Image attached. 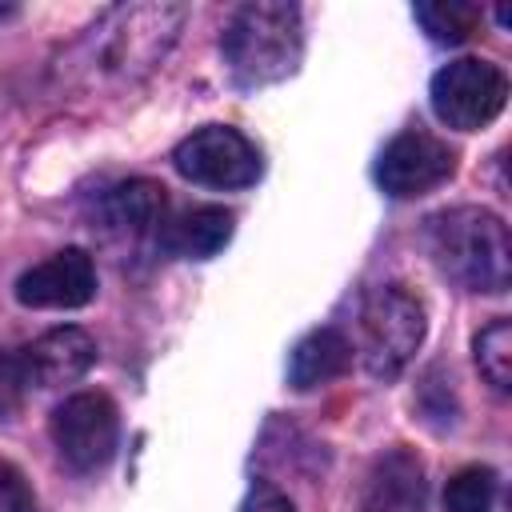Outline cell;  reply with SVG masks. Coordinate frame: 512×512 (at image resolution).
I'll use <instances>...</instances> for the list:
<instances>
[{
    "label": "cell",
    "instance_id": "obj_11",
    "mask_svg": "<svg viewBox=\"0 0 512 512\" xmlns=\"http://www.w3.org/2000/svg\"><path fill=\"white\" fill-rule=\"evenodd\" d=\"M428 480L412 448H388L364 476L360 512H424Z\"/></svg>",
    "mask_w": 512,
    "mask_h": 512
},
{
    "label": "cell",
    "instance_id": "obj_16",
    "mask_svg": "<svg viewBox=\"0 0 512 512\" xmlns=\"http://www.w3.org/2000/svg\"><path fill=\"white\" fill-rule=\"evenodd\" d=\"M476 368L496 392L512 388V324L508 320H492L476 336Z\"/></svg>",
    "mask_w": 512,
    "mask_h": 512
},
{
    "label": "cell",
    "instance_id": "obj_18",
    "mask_svg": "<svg viewBox=\"0 0 512 512\" xmlns=\"http://www.w3.org/2000/svg\"><path fill=\"white\" fill-rule=\"evenodd\" d=\"M28 388H32V380H28V368H24L20 352H0V420L20 412Z\"/></svg>",
    "mask_w": 512,
    "mask_h": 512
},
{
    "label": "cell",
    "instance_id": "obj_10",
    "mask_svg": "<svg viewBox=\"0 0 512 512\" xmlns=\"http://www.w3.org/2000/svg\"><path fill=\"white\" fill-rule=\"evenodd\" d=\"M96 296V264L84 248L52 252L16 280V300L24 308H84Z\"/></svg>",
    "mask_w": 512,
    "mask_h": 512
},
{
    "label": "cell",
    "instance_id": "obj_7",
    "mask_svg": "<svg viewBox=\"0 0 512 512\" xmlns=\"http://www.w3.org/2000/svg\"><path fill=\"white\" fill-rule=\"evenodd\" d=\"M172 164L180 176L204 188H248L260 180V168H264L256 144L228 124H208L184 136L172 152Z\"/></svg>",
    "mask_w": 512,
    "mask_h": 512
},
{
    "label": "cell",
    "instance_id": "obj_6",
    "mask_svg": "<svg viewBox=\"0 0 512 512\" xmlns=\"http://www.w3.org/2000/svg\"><path fill=\"white\" fill-rule=\"evenodd\" d=\"M120 412L104 392H76L52 412V444L72 472H96L116 456Z\"/></svg>",
    "mask_w": 512,
    "mask_h": 512
},
{
    "label": "cell",
    "instance_id": "obj_14",
    "mask_svg": "<svg viewBox=\"0 0 512 512\" xmlns=\"http://www.w3.org/2000/svg\"><path fill=\"white\" fill-rule=\"evenodd\" d=\"M352 364V344L340 328H316L308 332L296 348H292V360H288V380L292 388L308 392V388H320L336 376H344Z\"/></svg>",
    "mask_w": 512,
    "mask_h": 512
},
{
    "label": "cell",
    "instance_id": "obj_19",
    "mask_svg": "<svg viewBox=\"0 0 512 512\" xmlns=\"http://www.w3.org/2000/svg\"><path fill=\"white\" fill-rule=\"evenodd\" d=\"M0 512H36L28 480L4 460H0Z\"/></svg>",
    "mask_w": 512,
    "mask_h": 512
},
{
    "label": "cell",
    "instance_id": "obj_13",
    "mask_svg": "<svg viewBox=\"0 0 512 512\" xmlns=\"http://www.w3.org/2000/svg\"><path fill=\"white\" fill-rule=\"evenodd\" d=\"M232 240V212L216 204L188 208L168 220L164 228V252L184 256V260H208Z\"/></svg>",
    "mask_w": 512,
    "mask_h": 512
},
{
    "label": "cell",
    "instance_id": "obj_1",
    "mask_svg": "<svg viewBox=\"0 0 512 512\" xmlns=\"http://www.w3.org/2000/svg\"><path fill=\"white\" fill-rule=\"evenodd\" d=\"M184 8L176 4H120L108 8L84 40L64 56L80 84H132L148 76L176 44Z\"/></svg>",
    "mask_w": 512,
    "mask_h": 512
},
{
    "label": "cell",
    "instance_id": "obj_15",
    "mask_svg": "<svg viewBox=\"0 0 512 512\" xmlns=\"http://www.w3.org/2000/svg\"><path fill=\"white\" fill-rule=\"evenodd\" d=\"M416 20L424 24V32L436 44H464L476 24H480V8L468 0H440V4H416L412 8Z\"/></svg>",
    "mask_w": 512,
    "mask_h": 512
},
{
    "label": "cell",
    "instance_id": "obj_17",
    "mask_svg": "<svg viewBox=\"0 0 512 512\" xmlns=\"http://www.w3.org/2000/svg\"><path fill=\"white\" fill-rule=\"evenodd\" d=\"M496 504V472L492 468H460L444 488V512H492Z\"/></svg>",
    "mask_w": 512,
    "mask_h": 512
},
{
    "label": "cell",
    "instance_id": "obj_8",
    "mask_svg": "<svg viewBox=\"0 0 512 512\" xmlns=\"http://www.w3.org/2000/svg\"><path fill=\"white\" fill-rule=\"evenodd\" d=\"M168 192L156 180H120L100 192L96 200V224L100 232L132 252L144 248H164V228H168Z\"/></svg>",
    "mask_w": 512,
    "mask_h": 512
},
{
    "label": "cell",
    "instance_id": "obj_20",
    "mask_svg": "<svg viewBox=\"0 0 512 512\" xmlns=\"http://www.w3.org/2000/svg\"><path fill=\"white\" fill-rule=\"evenodd\" d=\"M240 512H296V508H292V500H288L280 488H272V484L256 480V484L248 488V496H244Z\"/></svg>",
    "mask_w": 512,
    "mask_h": 512
},
{
    "label": "cell",
    "instance_id": "obj_21",
    "mask_svg": "<svg viewBox=\"0 0 512 512\" xmlns=\"http://www.w3.org/2000/svg\"><path fill=\"white\" fill-rule=\"evenodd\" d=\"M12 12H16V8H12V4H4V8H0V16H12Z\"/></svg>",
    "mask_w": 512,
    "mask_h": 512
},
{
    "label": "cell",
    "instance_id": "obj_3",
    "mask_svg": "<svg viewBox=\"0 0 512 512\" xmlns=\"http://www.w3.org/2000/svg\"><path fill=\"white\" fill-rule=\"evenodd\" d=\"M220 48H224V64L232 80L244 88L284 80L288 72H296L300 52H304L300 8L280 4V0L244 4L232 12Z\"/></svg>",
    "mask_w": 512,
    "mask_h": 512
},
{
    "label": "cell",
    "instance_id": "obj_5",
    "mask_svg": "<svg viewBox=\"0 0 512 512\" xmlns=\"http://www.w3.org/2000/svg\"><path fill=\"white\" fill-rule=\"evenodd\" d=\"M508 104V76L476 56H460L432 76V112L460 132L492 124Z\"/></svg>",
    "mask_w": 512,
    "mask_h": 512
},
{
    "label": "cell",
    "instance_id": "obj_9",
    "mask_svg": "<svg viewBox=\"0 0 512 512\" xmlns=\"http://www.w3.org/2000/svg\"><path fill=\"white\" fill-rule=\"evenodd\" d=\"M456 168V152L424 132V128H408L400 136L388 140V148L380 152L376 160V184L396 196V200H412V196H424L432 188H440Z\"/></svg>",
    "mask_w": 512,
    "mask_h": 512
},
{
    "label": "cell",
    "instance_id": "obj_12",
    "mask_svg": "<svg viewBox=\"0 0 512 512\" xmlns=\"http://www.w3.org/2000/svg\"><path fill=\"white\" fill-rule=\"evenodd\" d=\"M20 360L36 388H60V384L80 380L96 364V340L84 328L64 324V328L36 336L28 348H20Z\"/></svg>",
    "mask_w": 512,
    "mask_h": 512
},
{
    "label": "cell",
    "instance_id": "obj_4",
    "mask_svg": "<svg viewBox=\"0 0 512 512\" xmlns=\"http://www.w3.org/2000/svg\"><path fill=\"white\" fill-rule=\"evenodd\" d=\"M424 340V300L404 284H380L360 304V360L376 380H396Z\"/></svg>",
    "mask_w": 512,
    "mask_h": 512
},
{
    "label": "cell",
    "instance_id": "obj_2",
    "mask_svg": "<svg viewBox=\"0 0 512 512\" xmlns=\"http://www.w3.org/2000/svg\"><path fill=\"white\" fill-rule=\"evenodd\" d=\"M428 252L436 268L468 292H504L512 280V244L488 208H448L428 220Z\"/></svg>",
    "mask_w": 512,
    "mask_h": 512
}]
</instances>
